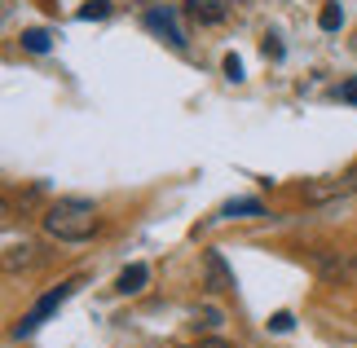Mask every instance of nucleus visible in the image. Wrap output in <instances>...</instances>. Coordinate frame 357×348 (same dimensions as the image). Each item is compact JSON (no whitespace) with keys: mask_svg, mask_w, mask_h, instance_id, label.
Wrapping results in <instances>:
<instances>
[{"mask_svg":"<svg viewBox=\"0 0 357 348\" xmlns=\"http://www.w3.org/2000/svg\"><path fill=\"white\" fill-rule=\"evenodd\" d=\"M40 225L58 243H89L93 234H98V207L89 199H58V203H49V212L40 216Z\"/></svg>","mask_w":357,"mask_h":348,"instance_id":"obj_1","label":"nucleus"},{"mask_svg":"<svg viewBox=\"0 0 357 348\" xmlns=\"http://www.w3.org/2000/svg\"><path fill=\"white\" fill-rule=\"evenodd\" d=\"M75 291H79V278H66V282H58V287H49L45 296H40V300L31 304V309H26V313L18 317V326H13V340H26V335H36V331L45 326L49 317H53V313H58V309H62L66 300L75 296Z\"/></svg>","mask_w":357,"mask_h":348,"instance_id":"obj_2","label":"nucleus"},{"mask_svg":"<svg viewBox=\"0 0 357 348\" xmlns=\"http://www.w3.org/2000/svg\"><path fill=\"white\" fill-rule=\"evenodd\" d=\"M349 194H357V163H353V168H344L340 176L313 181V186L305 190V199L309 203H335V199H349Z\"/></svg>","mask_w":357,"mask_h":348,"instance_id":"obj_3","label":"nucleus"},{"mask_svg":"<svg viewBox=\"0 0 357 348\" xmlns=\"http://www.w3.org/2000/svg\"><path fill=\"white\" fill-rule=\"evenodd\" d=\"M146 27H150V31H159L172 49H185L190 45L185 31H181V22H176V9H168V5H163V9H146Z\"/></svg>","mask_w":357,"mask_h":348,"instance_id":"obj_4","label":"nucleus"},{"mask_svg":"<svg viewBox=\"0 0 357 348\" xmlns=\"http://www.w3.org/2000/svg\"><path fill=\"white\" fill-rule=\"evenodd\" d=\"M203 273H208V278H203V287L216 291V296H221V291H234V287H238V282H234V269L225 264V256H221V252H203Z\"/></svg>","mask_w":357,"mask_h":348,"instance_id":"obj_5","label":"nucleus"},{"mask_svg":"<svg viewBox=\"0 0 357 348\" xmlns=\"http://www.w3.org/2000/svg\"><path fill=\"white\" fill-rule=\"evenodd\" d=\"M146 282H150V269H146V264H128V269L115 278V291H119V296H137Z\"/></svg>","mask_w":357,"mask_h":348,"instance_id":"obj_6","label":"nucleus"},{"mask_svg":"<svg viewBox=\"0 0 357 348\" xmlns=\"http://www.w3.org/2000/svg\"><path fill=\"white\" fill-rule=\"evenodd\" d=\"M221 216H229V220L265 216V203H260V199H234V203H225V207H221Z\"/></svg>","mask_w":357,"mask_h":348,"instance_id":"obj_7","label":"nucleus"},{"mask_svg":"<svg viewBox=\"0 0 357 348\" xmlns=\"http://www.w3.org/2000/svg\"><path fill=\"white\" fill-rule=\"evenodd\" d=\"M22 49L26 53H49L53 49V36L45 31V27H26V31H22Z\"/></svg>","mask_w":357,"mask_h":348,"instance_id":"obj_8","label":"nucleus"},{"mask_svg":"<svg viewBox=\"0 0 357 348\" xmlns=\"http://www.w3.org/2000/svg\"><path fill=\"white\" fill-rule=\"evenodd\" d=\"M185 13H190L195 22H221V18H225V9L208 5V0H190V5H185Z\"/></svg>","mask_w":357,"mask_h":348,"instance_id":"obj_9","label":"nucleus"},{"mask_svg":"<svg viewBox=\"0 0 357 348\" xmlns=\"http://www.w3.org/2000/svg\"><path fill=\"white\" fill-rule=\"evenodd\" d=\"M313 264H318L322 278H340V273H344V260H340V256H326V252H313Z\"/></svg>","mask_w":357,"mask_h":348,"instance_id":"obj_10","label":"nucleus"},{"mask_svg":"<svg viewBox=\"0 0 357 348\" xmlns=\"http://www.w3.org/2000/svg\"><path fill=\"white\" fill-rule=\"evenodd\" d=\"M318 22H322V31H340V27H344V9H340V5H326L318 13Z\"/></svg>","mask_w":357,"mask_h":348,"instance_id":"obj_11","label":"nucleus"},{"mask_svg":"<svg viewBox=\"0 0 357 348\" xmlns=\"http://www.w3.org/2000/svg\"><path fill=\"white\" fill-rule=\"evenodd\" d=\"M106 13H111V0H89V5L79 9V18L93 22V18H106Z\"/></svg>","mask_w":357,"mask_h":348,"instance_id":"obj_12","label":"nucleus"},{"mask_svg":"<svg viewBox=\"0 0 357 348\" xmlns=\"http://www.w3.org/2000/svg\"><path fill=\"white\" fill-rule=\"evenodd\" d=\"M291 326H296L291 313H273V317H269V331H291Z\"/></svg>","mask_w":357,"mask_h":348,"instance_id":"obj_13","label":"nucleus"},{"mask_svg":"<svg viewBox=\"0 0 357 348\" xmlns=\"http://www.w3.org/2000/svg\"><path fill=\"white\" fill-rule=\"evenodd\" d=\"M225 75L234 80V84H238V80H243V62L234 58V53H229V58H225Z\"/></svg>","mask_w":357,"mask_h":348,"instance_id":"obj_14","label":"nucleus"},{"mask_svg":"<svg viewBox=\"0 0 357 348\" xmlns=\"http://www.w3.org/2000/svg\"><path fill=\"white\" fill-rule=\"evenodd\" d=\"M225 317H221V309H203V326H221Z\"/></svg>","mask_w":357,"mask_h":348,"instance_id":"obj_15","label":"nucleus"},{"mask_svg":"<svg viewBox=\"0 0 357 348\" xmlns=\"http://www.w3.org/2000/svg\"><path fill=\"white\" fill-rule=\"evenodd\" d=\"M340 97H344V102H357V80H349V84L340 89Z\"/></svg>","mask_w":357,"mask_h":348,"instance_id":"obj_16","label":"nucleus"},{"mask_svg":"<svg viewBox=\"0 0 357 348\" xmlns=\"http://www.w3.org/2000/svg\"><path fill=\"white\" fill-rule=\"evenodd\" d=\"M212 348H221V344H212Z\"/></svg>","mask_w":357,"mask_h":348,"instance_id":"obj_17","label":"nucleus"}]
</instances>
